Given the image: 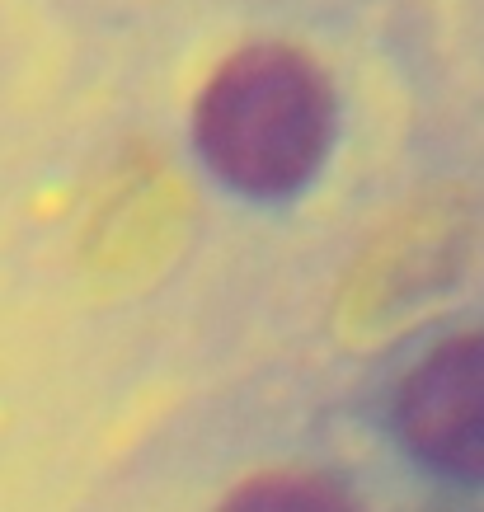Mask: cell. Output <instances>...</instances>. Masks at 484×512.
<instances>
[{"label": "cell", "mask_w": 484, "mask_h": 512, "mask_svg": "<svg viewBox=\"0 0 484 512\" xmlns=\"http://www.w3.org/2000/svg\"><path fill=\"white\" fill-rule=\"evenodd\" d=\"M329 132V85L292 47H245L198 99V146L207 165L254 198L306 184L325 160Z\"/></svg>", "instance_id": "1"}, {"label": "cell", "mask_w": 484, "mask_h": 512, "mask_svg": "<svg viewBox=\"0 0 484 512\" xmlns=\"http://www.w3.org/2000/svg\"><path fill=\"white\" fill-rule=\"evenodd\" d=\"M221 512H362L344 489L315 475H259L240 484Z\"/></svg>", "instance_id": "3"}, {"label": "cell", "mask_w": 484, "mask_h": 512, "mask_svg": "<svg viewBox=\"0 0 484 512\" xmlns=\"http://www.w3.org/2000/svg\"><path fill=\"white\" fill-rule=\"evenodd\" d=\"M400 433L442 475L484 480V329L438 343L400 386Z\"/></svg>", "instance_id": "2"}]
</instances>
